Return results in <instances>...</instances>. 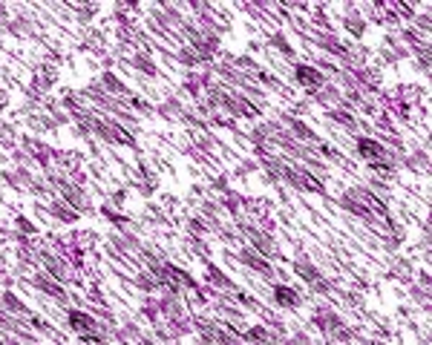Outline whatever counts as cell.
Segmentation results:
<instances>
[{
	"mask_svg": "<svg viewBox=\"0 0 432 345\" xmlns=\"http://www.w3.org/2000/svg\"><path fill=\"white\" fill-rule=\"evenodd\" d=\"M340 207L346 213L364 219V222H378V219H389V211H386V201L378 199L369 187H349L343 196H340Z\"/></svg>",
	"mask_w": 432,
	"mask_h": 345,
	"instance_id": "1",
	"label": "cell"
},
{
	"mask_svg": "<svg viewBox=\"0 0 432 345\" xmlns=\"http://www.w3.org/2000/svg\"><path fill=\"white\" fill-rule=\"evenodd\" d=\"M311 322L320 334H326L335 342H352L354 339V328H349V322H343V317L329 305H317L314 314H311Z\"/></svg>",
	"mask_w": 432,
	"mask_h": 345,
	"instance_id": "2",
	"label": "cell"
},
{
	"mask_svg": "<svg viewBox=\"0 0 432 345\" xmlns=\"http://www.w3.org/2000/svg\"><path fill=\"white\" fill-rule=\"evenodd\" d=\"M239 236L248 239V248H251V251H257L260 256H265L268 262L282 259V251H280V245H277V239L271 236V230H263V227L254 225V222L239 219Z\"/></svg>",
	"mask_w": 432,
	"mask_h": 345,
	"instance_id": "3",
	"label": "cell"
},
{
	"mask_svg": "<svg viewBox=\"0 0 432 345\" xmlns=\"http://www.w3.org/2000/svg\"><path fill=\"white\" fill-rule=\"evenodd\" d=\"M294 276L300 282H306V288L311 291V294H320V296H329L332 291H335V282L329 280L326 273H323L308 256H300V259H294Z\"/></svg>",
	"mask_w": 432,
	"mask_h": 345,
	"instance_id": "4",
	"label": "cell"
},
{
	"mask_svg": "<svg viewBox=\"0 0 432 345\" xmlns=\"http://www.w3.org/2000/svg\"><path fill=\"white\" fill-rule=\"evenodd\" d=\"M282 182H285L288 187L300 190V193H317V196H326V184H323V179L314 176L311 170L300 167V164H292V161H288V170H285Z\"/></svg>",
	"mask_w": 432,
	"mask_h": 345,
	"instance_id": "5",
	"label": "cell"
},
{
	"mask_svg": "<svg viewBox=\"0 0 432 345\" xmlns=\"http://www.w3.org/2000/svg\"><path fill=\"white\" fill-rule=\"evenodd\" d=\"M66 325H69V331L76 334L78 339L81 337H95V334H101V337H107L110 339V328H104L90 310H81V308H69L66 310Z\"/></svg>",
	"mask_w": 432,
	"mask_h": 345,
	"instance_id": "6",
	"label": "cell"
},
{
	"mask_svg": "<svg viewBox=\"0 0 432 345\" xmlns=\"http://www.w3.org/2000/svg\"><path fill=\"white\" fill-rule=\"evenodd\" d=\"M92 135H98L101 142H107V144H124V147H136V135L124 127V124H119V121H113V118H98L95 121V130H92Z\"/></svg>",
	"mask_w": 432,
	"mask_h": 345,
	"instance_id": "7",
	"label": "cell"
},
{
	"mask_svg": "<svg viewBox=\"0 0 432 345\" xmlns=\"http://www.w3.org/2000/svg\"><path fill=\"white\" fill-rule=\"evenodd\" d=\"M225 115H231L234 121L236 118H257L260 115V104L245 98L242 92H234V89H225L222 95V107H220Z\"/></svg>",
	"mask_w": 432,
	"mask_h": 345,
	"instance_id": "8",
	"label": "cell"
},
{
	"mask_svg": "<svg viewBox=\"0 0 432 345\" xmlns=\"http://www.w3.org/2000/svg\"><path fill=\"white\" fill-rule=\"evenodd\" d=\"M234 259H236L239 265H245L248 270L260 273L263 280H268V282H277V280H280V270L274 268V262H268V259H265V256H260L257 251H251L248 245H242V248L234 253Z\"/></svg>",
	"mask_w": 432,
	"mask_h": 345,
	"instance_id": "9",
	"label": "cell"
},
{
	"mask_svg": "<svg viewBox=\"0 0 432 345\" xmlns=\"http://www.w3.org/2000/svg\"><path fill=\"white\" fill-rule=\"evenodd\" d=\"M29 285H32L35 291H41L44 296L55 299L58 305H69V302H72V296H69L66 285L55 282L52 276H49V273H44V270H32V276H29Z\"/></svg>",
	"mask_w": 432,
	"mask_h": 345,
	"instance_id": "10",
	"label": "cell"
},
{
	"mask_svg": "<svg viewBox=\"0 0 432 345\" xmlns=\"http://www.w3.org/2000/svg\"><path fill=\"white\" fill-rule=\"evenodd\" d=\"M20 150L29 156V161H35V164H41L44 170H49L52 167V144H47V142H41V138H35V135H23L20 138Z\"/></svg>",
	"mask_w": 432,
	"mask_h": 345,
	"instance_id": "11",
	"label": "cell"
},
{
	"mask_svg": "<svg viewBox=\"0 0 432 345\" xmlns=\"http://www.w3.org/2000/svg\"><path fill=\"white\" fill-rule=\"evenodd\" d=\"M58 193H61V201H66L72 211H78V213H90L92 211V201H90V196H87V190H84V184H72L69 179L58 187Z\"/></svg>",
	"mask_w": 432,
	"mask_h": 345,
	"instance_id": "12",
	"label": "cell"
},
{
	"mask_svg": "<svg viewBox=\"0 0 432 345\" xmlns=\"http://www.w3.org/2000/svg\"><path fill=\"white\" fill-rule=\"evenodd\" d=\"M354 153L364 161H369V164H378L389 153V147L380 142V138H375V135H357L354 138Z\"/></svg>",
	"mask_w": 432,
	"mask_h": 345,
	"instance_id": "13",
	"label": "cell"
},
{
	"mask_svg": "<svg viewBox=\"0 0 432 345\" xmlns=\"http://www.w3.org/2000/svg\"><path fill=\"white\" fill-rule=\"evenodd\" d=\"M294 81H297L306 92L314 95L323 84H326V75H323L314 63H294Z\"/></svg>",
	"mask_w": 432,
	"mask_h": 345,
	"instance_id": "14",
	"label": "cell"
},
{
	"mask_svg": "<svg viewBox=\"0 0 432 345\" xmlns=\"http://www.w3.org/2000/svg\"><path fill=\"white\" fill-rule=\"evenodd\" d=\"M55 81H58V75H55V66L52 63H38L32 69V92L35 95H41V98H47V92L55 87Z\"/></svg>",
	"mask_w": 432,
	"mask_h": 345,
	"instance_id": "15",
	"label": "cell"
},
{
	"mask_svg": "<svg viewBox=\"0 0 432 345\" xmlns=\"http://www.w3.org/2000/svg\"><path fill=\"white\" fill-rule=\"evenodd\" d=\"M271 296H274V305L282 308V310H297L303 305V294L292 285H285V282H274Z\"/></svg>",
	"mask_w": 432,
	"mask_h": 345,
	"instance_id": "16",
	"label": "cell"
},
{
	"mask_svg": "<svg viewBox=\"0 0 432 345\" xmlns=\"http://www.w3.org/2000/svg\"><path fill=\"white\" fill-rule=\"evenodd\" d=\"M285 130L292 132L300 144H308V147H317L320 144V135H317V130L314 127H308L303 118H297V115H288L285 118Z\"/></svg>",
	"mask_w": 432,
	"mask_h": 345,
	"instance_id": "17",
	"label": "cell"
},
{
	"mask_svg": "<svg viewBox=\"0 0 432 345\" xmlns=\"http://www.w3.org/2000/svg\"><path fill=\"white\" fill-rule=\"evenodd\" d=\"M205 288H210V291H216V294H231V291L236 288V282L228 280V273H225L222 268L208 265V270H205Z\"/></svg>",
	"mask_w": 432,
	"mask_h": 345,
	"instance_id": "18",
	"label": "cell"
},
{
	"mask_svg": "<svg viewBox=\"0 0 432 345\" xmlns=\"http://www.w3.org/2000/svg\"><path fill=\"white\" fill-rule=\"evenodd\" d=\"M242 339H245V345H282V339L274 331H268L263 322L242 328Z\"/></svg>",
	"mask_w": 432,
	"mask_h": 345,
	"instance_id": "19",
	"label": "cell"
},
{
	"mask_svg": "<svg viewBox=\"0 0 432 345\" xmlns=\"http://www.w3.org/2000/svg\"><path fill=\"white\" fill-rule=\"evenodd\" d=\"M191 322H193V331L202 337L205 345H213L216 342V334H220V320L213 317H205V314H191Z\"/></svg>",
	"mask_w": 432,
	"mask_h": 345,
	"instance_id": "20",
	"label": "cell"
},
{
	"mask_svg": "<svg viewBox=\"0 0 432 345\" xmlns=\"http://www.w3.org/2000/svg\"><path fill=\"white\" fill-rule=\"evenodd\" d=\"M317 46L323 52H329L332 58H337V61H346V55H349V44L343 38H337V34H332V32L317 34Z\"/></svg>",
	"mask_w": 432,
	"mask_h": 345,
	"instance_id": "21",
	"label": "cell"
},
{
	"mask_svg": "<svg viewBox=\"0 0 432 345\" xmlns=\"http://www.w3.org/2000/svg\"><path fill=\"white\" fill-rule=\"evenodd\" d=\"M314 104H320V107H326V110H335V107H343V92H340V87L337 84H323L314 95Z\"/></svg>",
	"mask_w": 432,
	"mask_h": 345,
	"instance_id": "22",
	"label": "cell"
},
{
	"mask_svg": "<svg viewBox=\"0 0 432 345\" xmlns=\"http://www.w3.org/2000/svg\"><path fill=\"white\" fill-rule=\"evenodd\" d=\"M47 213H49L58 225H76V222L81 219V213L72 211V207H69L66 201H61V199H52V201L47 204Z\"/></svg>",
	"mask_w": 432,
	"mask_h": 345,
	"instance_id": "23",
	"label": "cell"
},
{
	"mask_svg": "<svg viewBox=\"0 0 432 345\" xmlns=\"http://www.w3.org/2000/svg\"><path fill=\"white\" fill-rule=\"evenodd\" d=\"M113 339H119L121 345H138L141 342V337H144V331H141V325L138 322H133V320H124L121 325H116L113 328V334H110Z\"/></svg>",
	"mask_w": 432,
	"mask_h": 345,
	"instance_id": "24",
	"label": "cell"
},
{
	"mask_svg": "<svg viewBox=\"0 0 432 345\" xmlns=\"http://www.w3.org/2000/svg\"><path fill=\"white\" fill-rule=\"evenodd\" d=\"M101 87H104V92H110L113 98H121V101H127L130 98V87L113 73V69H104L101 73V81H98Z\"/></svg>",
	"mask_w": 432,
	"mask_h": 345,
	"instance_id": "25",
	"label": "cell"
},
{
	"mask_svg": "<svg viewBox=\"0 0 432 345\" xmlns=\"http://www.w3.org/2000/svg\"><path fill=\"white\" fill-rule=\"evenodd\" d=\"M0 308L6 310V314H12V317H18V320H26L32 310H29V305L18 296V294H12V291H4L0 294Z\"/></svg>",
	"mask_w": 432,
	"mask_h": 345,
	"instance_id": "26",
	"label": "cell"
},
{
	"mask_svg": "<svg viewBox=\"0 0 432 345\" xmlns=\"http://www.w3.org/2000/svg\"><path fill=\"white\" fill-rule=\"evenodd\" d=\"M133 282H136V288H138V291H144L148 296H153L156 291H162V280L156 276V270H150V268L138 270V273L133 276Z\"/></svg>",
	"mask_w": 432,
	"mask_h": 345,
	"instance_id": "27",
	"label": "cell"
},
{
	"mask_svg": "<svg viewBox=\"0 0 432 345\" xmlns=\"http://www.w3.org/2000/svg\"><path fill=\"white\" fill-rule=\"evenodd\" d=\"M32 172H29V167H12V170H6L4 172V182L12 187V190H29V184H32Z\"/></svg>",
	"mask_w": 432,
	"mask_h": 345,
	"instance_id": "28",
	"label": "cell"
},
{
	"mask_svg": "<svg viewBox=\"0 0 432 345\" xmlns=\"http://www.w3.org/2000/svg\"><path fill=\"white\" fill-rule=\"evenodd\" d=\"M98 213H101L107 222H110V225H116L119 230H133V227H136L133 219H127L121 211H116V204H110V201L101 204V207H98Z\"/></svg>",
	"mask_w": 432,
	"mask_h": 345,
	"instance_id": "29",
	"label": "cell"
},
{
	"mask_svg": "<svg viewBox=\"0 0 432 345\" xmlns=\"http://www.w3.org/2000/svg\"><path fill=\"white\" fill-rule=\"evenodd\" d=\"M136 190H138L141 196H153V193L159 190V176H156V172H150L148 167H141V170L136 172Z\"/></svg>",
	"mask_w": 432,
	"mask_h": 345,
	"instance_id": "30",
	"label": "cell"
},
{
	"mask_svg": "<svg viewBox=\"0 0 432 345\" xmlns=\"http://www.w3.org/2000/svg\"><path fill=\"white\" fill-rule=\"evenodd\" d=\"M329 121L337 124V127H343V130H352V132H357V127H360L357 113H352V110H346V107H335V110H329Z\"/></svg>",
	"mask_w": 432,
	"mask_h": 345,
	"instance_id": "31",
	"label": "cell"
},
{
	"mask_svg": "<svg viewBox=\"0 0 432 345\" xmlns=\"http://www.w3.org/2000/svg\"><path fill=\"white\" fill-rule=\"evenodd\" d=\"M4 32L15 34V38H32L35 34V20L32 18H12V20H6Z\"/></svg>",
	"mask_w": 432,
	"mask_h": 345,
	"instance_id": "32",
	"label": "cell"
},
{
	"mask_svg": "<svg viewBox=\"0 0 432 345\" xmlns=\"http://www.w3.org/2000/svg\"><path fill=\"white\" fill-rule=\"evenodd\" d=\"M130 63H133L136 73L148 75V78H156V75H159V66H156V61H153L148 52H136V55L130 58Z\"/></svg>",
	"mask_w": 432,
	"mask_h": 345,
	"instance_id": "33",
	"label": "cell"
},
{
	"mask_svg": "<svg viewBox=\"0 0 432 345\" xmlns=\"http://www.w3.org/2000/svg\"><path fill=\"white\" fill-rule=\"evenodd\" d=\"M182 113H185V107H182V101H179V98H167V101H162L159 104V107H156V115H162L164 121H179V118H182Z\"/></svg>",
	"mask_w": 432,
	"mask_h": 345,
	"instance_id": "34",
	"label": "cell"
},
{
	"mask_svg": "<svg viewBox=\"0 0 432 345\" xmlns=\"http://www.w3.org/2000/svg\"><path fill=\"white\" fill-rule=\"evenodd\" d=\"M343 26H346V32L352 34V38H364V34H366V29H369L366 18H364V15H357L354 9H349V15H346Z\"/></svg>",
	"mask_w": 432,
	"mask_h": 345,
	"instance_id": "35",
	"label": "cell"
},
{
	"mask_svg": "<svg viewBox=\"0 0 432 345\" xmlns=\"http://www.w3.org/2000/svg\"><path fill=\"white\" fill-rule=\"evenodd\" d=\"M222 211H228L234 219H242V207H245V196L242 193H236V190H228L225 196H222Z\"/></svg>",
	"mask_w": 432,
	"mask_h": 345,
	"instance_id": "36",
	"label": "cell"
},
{
	"mask_svg": "<svg viewBox=\"0 0 432 345\" xmlns=\"http://www.w3.org/2000/svg\"><path fill=\"white\" fill-rule=\"evenodd\" d=\"M268 46H271L274 52H280L282 58H288V61H297V52H294V46L288 44V38H285L282 32H274V34H271V38H268Z\"/></svg>",
	"mask_w": 432,
	"mask_h": 345,
	"instance_id": "37",
	"label": "cell"
},
{
	"mask_svg": "<svg viewBox=\"0 0 432 345\" xmlns=\"http://www.w3.org/2000/svg\"><path fill=\"white\" fill-rule=\"evenodd\" d=\"M141 317H144V322H150V325H159L162 322V310H159V299L156 296H144V302H141Z\"/></svg>",
	"mask_w": 432,
	"mask_h": 345,
	"instance_id": "38",
	"label": "cell"
},
{
	"mask_svg": "<svg viewBox=\"0 0 432 345\" xmlns=\"http://www.w3.org/2000/svg\"><path fill=\"white\" fill-rule=\"evenodd\" d=\"M412 172H426L429 170V150L424 147V150H415L412 156H407V158H401Z\"/></svg>",
	"mask_w": 432,
	"mask_h": 345,
	"instance_id": "39",
	"label": "cell"
},
{
	"mask_svg": "<svg viewBox=\"0 0 432 345\" xmlns=\"http://www.w3.org/2000/svg\"><path fill=\"white\" fill-rule=\"evenodd\" d=\"M185 230H188V236H191V239H208L210 225H208L202 216H193V219H188V222H185Z\"/></svg>",
	"mask_w": 432,
	"mask_h": 345,
	"instance_id": "40",
	"label": "cell"
},
{
	"mask_svg": "<svg viewBox=\"0 0 432 345\" xmlns=\"http://www.w3.org/2000/svg\"><path fill=\"white\" fill-rule=\"evenodd\" d=\"M0 147H9V150L18 147V130L9 121H0Z\"/></svg>",
	"mask_w": 432,
	"mask_h": 345,
	"instance_id": "41",
	"label": "cell"
},
{
	"mask_svg": "<svg viewBox=\"0 0 432 345\" xmlns=\"http://www.w3.org/2000/svg\"><path fill=\"white\" fill-rule=\"evenodd\" d=\"M222 325V322H220ZM213 345H245V339H242V331H231V328H220V334H216V342Z\"/></svg>",
	"mask_w": 432,
	"mask_h": 345,
	"instance_id": "42",
	"label": "cell"
},
{
	"mask_svg": "<svg viewBox=\"0 0 432 345\" xmlns=\"http://www.w3.org/2000/svg\"><path fill=\"white\" fill-rule=\"evenodd\" d=\"M81 44H84L81 49H92V52H104V44H107V41H104V34H101L98 29H87V32H84V41H81Z\"/></svg>",
	"mask_w": 432,
	"mask_h": 345,
	"instance_id": "43",
	"label": "cell"
},
{
	"mask_svg": "<svg viewBox=\"0 0 432 345\" xmlns=\"http://www.w3.org/2000/svg\"><path fill=\"white\" fill-rule=\"evenodd\" d=\"M176 58H179V63H185L188 69H196V66H202V63H205V61H202V58H199V55H196V52H193L188 44H185V46H179Z\"/></svg>",
	"mask_w": 432,
	"mask_h": 345,
	"instance_id": "44",
	"label": "cell"
},
{
	"mask_svg": "<svg viewBox=\"0 0 432 345\" xmlns=\"http://www.w3.org/2000/svg\"><path fill=\"white\" fill-rule=\"evenodd\" d=\"M127 107L130 110H136V113H141V115H156V107L148 101V98H138V95H130L127 98Z\"/></svg>",
	"mask_w": 432,
	"mask_h": 345,
	"instance_id": "45",
	"label": "cell"
},
{
	"mask_svg": "<svg viewBox=\"0 0 432 345\" xmlns=\"http://www.w3.org/2000/svg\"><path fill=\"white\" fill-rule=\"evenodd\" d=\"M196 256V259H208L210 253V245H208V239H188V256Z\"/></svg>",
	"mask_w": 432,
	"mask_h": 345,
	"instance_id": "46",
	"label": "cell"
},
{
	"mask_svg": "<svg viewBox=\"0 0 432 345\" xmlns=\"http://www.w3.org/2000/svg\"><path fill=\"white\" fill-rule=\"evenodd\" d=\"M15 233H18V236H23V239H35L38 227H35V222H32V219L18 216V219H15Z\"/></svg>",
	"mask_w": 432,
	"mask_h": 345,
	"instance_id": "47",
	"label": "cell"
},
{
	"mask_svg": "<svg viewBox=\"0 0 432 345\" xmlns=\"http://www.w3.org/2000/svg\"><path fill=\"white\" fill-rule=\"evenodd\" d=\"M392 273H395V280H401V282H409V276H412V265L407 259H398L392 265Z\"/></svg>",
	"mask_w": 432,
	"mask_h": 345,
	"instance_id": "48",
	"label": "cell"
},
{
	"mask_svg": "<svg viewBox=\"0 0 432 345\" xmlns=\"http://www.w3.org/2000/svg\"><path fill=\"white\" fill-rule=\"evenodd\" d=\"M210 190L225 196V193L231 190V176H228V172H220V176H213V179H210Z\"/></svg>",
	"mask_w": 432,
	"mask_h": 345,
	"instance_id": "49",
	"label": "cell"
},
{
	"mask_svg": "<svg viewBox=\"0 0 432 345\" xmlns=\"http://www.w3.org/2000/svg\"><path fill=\"white\" fill-rule=\"evenodd\" d=\"M412 302H418V305H424V308H429V285H412Z\"/></svg>",
	"mask_w": 432,
	"mask_h": 345,
	"instance_id": "50",
	"label": "cell"
},
{
	"mask_svg": "<svg viewBox=\"0 0 432 345\" xmlns=\"http://www.w3.org/2000/svg\"><path fill=\"white\" fill-rule=\"evenodd\" d=\"M29 193H32V196H38V199H44V196H49L52 190H49V184H47L44 179H32V184H29Z\"/></svg>",
	"mask_w": 432,
	"mask_h": 345,
	"instance_id": "51",
	"label": "cell"
},
{
	"mask_svg": "<svg viewBox=\"0 0 432 345\" xmlns=\"http://www.w3.org/2000/svg\"><path fill=\"white\" fill-rule=\"evenodd\" d=\"M282 345H314V342H311V337H308L306 331H300V334H294L292 339H285Z\"/></svg>",
	"mask_w": 432,
	"mask_h": 345,
	"instance_id": "52",
	"label": "cell"
},
{
	"mask_svg": "<svg viewBox=\"0 0 432 345\" xmlns=\"http://www.w3.org/2000/svg\"><path fill=\"white\" fill-rule=\"evenodd\" d=\"M257 170V161H245L236 167V176H248V172H254Z\"/></svg>",
	"mask_w": 432,
	"mask_h": 345,
	"instance_id": "53",
	"label": "cell"
},
{
	"mask_svg": "<svg viewBox=\"0 0 432 345\" xmlns=\"http://www.w3.org/2000/svg\"><path fill=\"white\" fill-rule=\"evenodd\" d=\"M6 268H9V259H6V251H0V276H6Z\"/></svg>",
	"mask_w": 432,
	"mask_h": 345,
	"instance_id": "54",
	"label": "cell"
},
{
	"mask_svg": "<svg viewBox=\"0 0 432 345\" xmlns=\"http://www.w3.org/2000/svg\"><path fill=\"white\" fill-rule=\"evenodd\" d=\"M366 345H380V342H366Z\"/></svg>",
	"mask_w": 432,
	"mask_h": 345,
	"instance_id": "55",
	"label": "cell"
}]
</instances>
